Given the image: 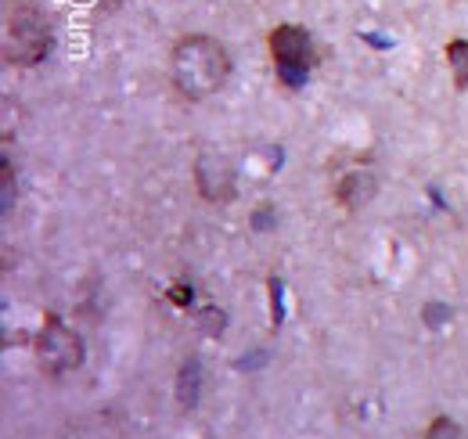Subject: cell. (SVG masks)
<instances>
[{"label": "cell", "mask_w": 468, "mask_h": 439, "mask_svg": "<svg viewBox=\"0 0 468 439\" xmlns=\"http://www.w3.org/2000/svg\"><path fill=\"white\" fill-rule=\"evenodd\" d=\"M231 76L228 51L209 37H187L174 51V83L187 98H209L217 94Z\"/></svg>", "instance_id": "obj_1"}, {"label": "cell", "mask_w": 468, "mask_h": 439, "mask_svg": "<svg viewBox=\"0 0 468 439\" xmlns=\"http://www.w3.org/2000/svg\"><path fill=\"white\" fill-rule=\"evenodd\" d=\"M37 357L40 364L51 371V375H65L72 368H80L83 360V342L72 328L61 325V317L48 314L44 328H40V338H37Z\"/></svg>", "instance_id": "obj_2"}, {"label": "cell", "mask_w": 468, "mask_h": 439, "mask_svg": "<svg viewBox=\"0 0 468 439\" xmlns=\"http://www.w3.org/2000/svg\"><path fill=\"white\" fill-rule=\"evenodd\" d=\"M271 51L278 61V76L289 87H303L306 83V69H310V37L299 26H282L271 37Z\"/></svg>", "instance_id": "obj_3"}, {"label": "cell", "mask_w": 468, "mask_h": 439, "mask_svg": "<svg viewBox=\"0 0 468 439\" xmlns=\"http://www.w3.org/2000/svg\"><path fill=\"white\" fill-rule=\"evenodd\" d=\"M51 51V33L48 26L37 18V15H18L7 33H4V55L11 61H22V65H33Z\"/></svg>", "instance_id": "obj_4"}, {"label": "cell", "mask_w": 468, "mask_h": 439, "mask_svg": "<svg viewBox=\"0 0 468 439\" xmlns=\"http://www.w3.org/2000/svg\"><path fill=\"white\" fill-rule=\"evenodd\" d=\"M195 180L209 202H231L234 198V169L220 155H202L195 163Z\"/></svg>", "instance_id": "obj_5"}, {"label": "cell", "mask_w": 468, "mask_h": 439, "mask_svg": "<svg viewBox=\"0 0 468 439\" xmlns=\"http://www.w3.org/2000/svg\"><path fill=\"white\" fill-rule=\"evenodd\" d=\"M198 389H202V364L198 360H187L180 368V382H176V400L180 407H195L198 403Z\"/></svg>", "instance_id": "obj_6"}, {"label": "cell", "mask_w": 468, "mask_h": 439, "mask_svg": "<svg viewBox=\"0 0 468 439\" xmlns=\"http://www.w3.org/2000/svg\"><path fill=\"white\" fill-rule=\"evenodd\" d=\"M371 195H375V180L364 177V173H350V177L339 184V198H343L346 206H360V202H367Z\"/></svg>", "instance_id": "obj_7"}, {"label": "cell", "mask_w": 468, "mask_h": 439, "mask_svg": "<svg viewBox=\"0 0 468 439\" xmlns=\"http://www.w3.org/2000/svg\"><path fill=\"white\" fill-rule=\"evenodd\" d=\"M447 58H451V69H454V83L465 91L468 87V40H454L447 48Z\"/></svg>", "instance_id": "obj_8"}, {"label": "cell", "mask_w": 468, "mask_h": 439, "mask_svg": "<svg viewBox=\"0 0 468 439\" xmlns=\"http://www.w3.org/2000/svg\"><path fill=\"white\" fill-rule=\"evenodd\" d=\"M271 321L274 328L285 321V284L278 277H271Z\"/></svg>", "instance_id": "obj_9"}, {"label": "cell", "mask_w": 468, "mask_h": 439, "mask_svg": "<svg viewBox=\"0 0 468 439\" xmlns=\"http://www.w3.org/2000/svg\"><path fill=\"white\" fill-rule=\"evenodd\" d=\"M425 439H465V433H462V429H458L451 418H436V422L429 425Z\"/></svg>", "instance_id": "obj_10"}, {"label": "cell", "mask_w": 468, "mask_h": 439, "mask_svg": "<svg viewBox=\"0 0 468 439\" xmlns=\"http://www.w3.org/2000/svg\"><path fill=\"white\" fill-rule=\"evenodd\" d=\"M447 317H451V310H447V306H440V303H432V306H425V321H429L432 328H440V325H443Z\"/></svg>", "instance_id": "obj_11"}, {"label": "cell", "mask_w": 468, "mask_h": 439, "mask_svg": "<svg viewBox=\"0 0 468 439\" xmlns=\"http://www.w3.org/2000/svg\"><path fill=\"white\" fill-rule=\"evenodd\" d=\"M263 360H267L263 353H256V357H241V360H238V368H260Z\"/></svg>", "instance_id": "obj_12"}, {"label": "cell", "mask_w": 468, "mask_h": 439, "mask_svg": "<svg viewBox=\"0 0 468 439\" xmlns=\"http://www.w3.org/2000/svg\"><path fill=\"white\" fill-rule=\"evenodd\" d=\"M174 299H176V303H191V292H187V284H176Z\"/></svg>", "instance_id": "obj_13"}]
</instances>
